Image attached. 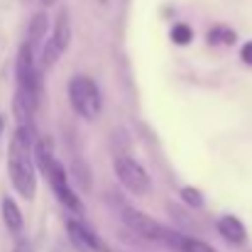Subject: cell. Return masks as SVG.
<instances>
[{
    "mask_svg": "<svg viewBox=\"0 0 252 252\" xmlns=\"http://www.w3.org/2000/svg\"><path fill=\"white\" fill-rule=\"evenodd\" d=\"M30 150H32V130L17 125L7 145V174L15 191L25 201H32L37 196V169Z\"/></svg>",
    "mask_w": 252,
    "mask_h": 252,
    "instance_id": "obj_1",
    "label": "cell"
},
{
    "mask_svg": "<svg viewBox=\"0 0 252 252\" xmlns=\"http://www.w3.org/2000/svg\"><path fill=\"white\" fill-rule=\"evenodd\" d=\"M39 69L34 64V47L30 42H22L20 52H17V98H22L34 113L39 105Z\"/></svg>",
    "mask_w": 252,
    "mask_h": 252,
    "instance_id": "obj_2",
    "label": "cell"
},
{
    "mask_svg": "<svg viewBox=\"0 0 252 252\" xmlns=\"http://www.w3.org/2000/svg\"><path fill=\"white\" fill-rule=\"evenodd\" d=\"M69 100H71V108L76 110V115L84 120H95L103 110V98H100L98 84L84 74H76L69 81Z\"/></svg>",
    "mask_w": 252,
    "mask_h": 252,
    "instance_id": "obj_3",
    "label": "cell"
},
{
    "mask_svg": "<svg viewBox=\"0 0 252 252\" xmlns=\"http://www.w3.org/2000/svg\"><path fill=\"white\" fill-rule=\"evenodd\" d=\"M115 176L118 181L130 191V193H137V196H145L152 191V176L147 174V169L142 167L140 162H135L132 157L123 155L115 159Z\"/></svg>",
    "mask_w": 252,
    "mask_h": 252,
    "instance_id": "obj_4",
    "label": "cell"
},
{
    "mask_svg": "<svg viewBox=\"0 0 252 252\" xmlns=\"http://www.w3.org/2000/svg\"><path fill=\"white\" fill-rule=\"evenodd\" d=\"M120 218L135 235H140L145 240H152V243H164L167 240L169 228H162L152 216H147V213H142L132 206H120Z\"/></svg>",
    "mask_w": 252,
    "mask_h": 252,
    "instance_id": "obj_5",
    "label": "cell"
},
{
    "mask_svg": "<svg viewBox=\"0 0 252 252\" xmlns=\"http://www.w3.org/2000/svg\"><path fill=\"white\" fill-rule=\"evenodd\" d=\"M66 233H69V240L74 243V248L81 252H110L108 245L88 228L79 220H69L66 223Z\"/></svg>",
    "mask_w": 252,
    "mask_h": 252,
    "instance_id": "obj_6",
    "label": "cell"
},
{
    "mask_svg": "<svg viewBox=\"0 0 252 252\" xmlns=\"http://www.w3.org/2000/svg\"><path fill=\"white\" fill-rule=\"evenodd\" d=\"M218 235L223 240H228L230 245H243L248 240V230L238 216H223L218 220Z\"/></svg>",
    "mask_w": 252,
    "mask_h": 252,
    "instance_id": "obj_7",
    "label": "cell"
},
{
    "mask_svg": "<svg viewBox=\"0 0 252 252\" xmlns=\"http://www.w3.org/2000/svg\"><path fill=\"white\" fill-rule=\"evenodd\" d=\"M52 39H54V44L62 49V54H66V49L71 47V17H69L66 10H62V12L57 15Z\"/></svg>",
    "mask_w": 252,
    "mask_h": 252,
    "instance_id": "obj_8",
    "label": "cell"
},
{
    "mask_svg": "<svg viewBox=\"0 0 252 252\" xmlns=\"http://www.w3.org/2000/svg\"><path fill=\"white\" fill-rule=\"evenodd\" d=\"M2 223H5V228L12 233V235H17L20 230H22V223H25V218H22V211H20V206L12 201V198H2Z\"/></svg>",
    "mask_w": 252,
    "mask_h": 252,
    "instance_id": "obj_9",
    "label": "cell"
},
{
    "mask_svg": "<svg viewBox=\"0 0 252 252\" xmlns=\"http://www.w3.org/2000/svg\"><path fill=\"white\" fill-rule=\"evenodd\" d=\"M47 27H49V17H47V12H37L34 17H32V22H30V30H27V42L37 49L39 44H44V32H47Z\"/></svg>",
    "mask_w": 252,
    "mask_h": 252,
    "instance_id": "obj_10",
    "label": "cell"
},
{
    "mask_svg": "<svg viewBox=\"0 0 252 252\" xmlns=\"http://www.w3.org/2000/svg\"><path fill=\"white\" fill-rule=\"evenodd\" d=\"M235 39H238V34L228 25H216L208 32V44H213V47H230V44H235Z\"/></svg>",
    "mask_w": 252,
    "mask_h": 252,
    "instance_id": "obj_11",
    "label": "cell"
},
{
    "mask_svg": "<svg viewBox=\"0 0 252 252\" xmlns=\"http://www.w3.org/2000/svg\"><path fill=\"white\" fill-rule=\"evenodd\" d=\"M169 37H171V42H174V44L186 47V44H191V42H193V30H191L186 22H179V25H174V27H171Z\"/></svg>",
    "mask_w": 252,
    "mask_h": 252,
    "instance_id": "obj_12",
    "label": "cell"
},
{
    "mask_svg": "<svg viewBox=\"0 0 252 252\" xmlns=\"http://www.w3.org/2000/svg\"><path fill=\"white\" fill-rule=\"evenodd\" d=\"M179 196H181V201H184L189 208H201V206H203V196H201V191L193 189V186L179 189Z\"/></svg>",
    "mask_w": 252,
    "mask_h": 252,
    "instance_id": "obj_13",
    "label": "cell"
},
{
    "mask_svg": "<svg viewBox=\"0 0 252 252\" xmlns=\"http://www.w3.org/2000/svg\"><path fill=\"white\" fill-rule=\"evenodd\" d=\"M179 252H218V250L211 248V245L203 243V240H196V238L184 235V240H181V245H179Z\"/></svg>",
    "mask_w": 252,
    "mask_h": 252,
    "instance_id": "obj_14",
    "label": "cell"
},
{
    "mask_svg": "<svg viewBox=\"0 0 252 252\" xmlns=\"http://www.w3.org/2000/svg\"><path fill=\"white\" fill-rule=\"evenodd\" d=\"M240 59H243L248 66H252V42H245V44L240 47Z\"/></svg>",
    "mask_w": 252,
    "mask_h": 252,
    "instance_id": "obj_15",
    "label": "cell"
},
{
    "mask_svg": "<svg viewBox=\"0 0 252 252\" xmlns=\"http://www.w3.org/2000/svg\"><path fill=\"white\" fill-rule=\"evenodd\" d=\"M12 252H34L32 248H30V243H25V240H20L17 245H15V250Z\"/></svg>",
    "mask_w": 252,
    "mask_h": 252,
    "instance_id": "obj_16",
    "label": "cell"
},
{
    "mask_svg": "<svg viewBox=\"0 0 252 252\" xmlns=\"http://www.w3.org/2000/svg\"><path fill=\"white\" fill-rule=\"evenodd\" d=\"M54 2H57V0H42V5H44V7H52Z\"/></svg>",
    "mask_w": 252,
    "mask_h": 252,
    "instance_id": "obj_17",
    "label": "cell"
},
{
    "mask_svg": "<svg viewBox=\"0 0 252 252\" xmlns=\"http://www.w3.org/2000/svg\"><path fill=\"white\" fill-rule=\"evenodd\" d=\"M0 130H2V118H0Z\"/></svg>",
    "mask_w": 252,
    "mask_h": 252,
    "instance_id": "obj_18",
    "label": "cell"
}]
</instances>
